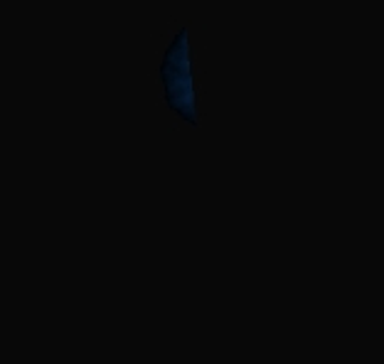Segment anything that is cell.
Returning <instances> with one entry per match:
<instances>
[{
	"label": "cell",
	"mask_w": 384,
	"mask_h": 364,
	"mask_svg": "<svg viewBox=\"0 0 384 364\" xmlns=\"http://www.w3.org/2000/svg\"><path fill=\"white\" fill-rule=\"evenodd\" d=\"M160 79L165 86V98L170 111L187 126H199V91L195 82V49L192 40L185 28L175 32L170 40L163 67H160Z\"/></svg>",
	"instance_id": "6da1fadb"
}]
</instances>
